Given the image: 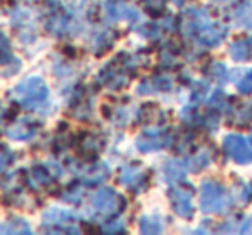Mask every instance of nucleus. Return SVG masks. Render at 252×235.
Returning <instances> with one entry per match:
<instances>
[{
	"instance_id": "nucleus-30",
	"label": "nucleus",
	"mask_w": 252,
	"mask_h": 235,
	"mask_svg": "<svg viewBox=\"0 0 252 235\" xmlns=\"http://www.w3.org/2000/svg\"><path fill=\"white\" fill-rule=\"evenodd\" d=\"M207 105H209L211 109H214V111H218V112L226 111V107H228V95L224 94L223 90H216L213 94V97L207 101Z\"/></svg>"
},
{
	"instance_id": "nucleus-15",
	"label": "nucleus",
	"mask_w": 252,
	"mask_h": 235,
	"mask_svg": "<svg viewBox=\"0 0 252 235\" xmlns=\"http://www.w3.org/2000/svg\"><path fill=\"white\" fill-rule=\"evenodd\" d=\"M226 35H228L226 26L221 25V23H213V21H211L209 25H206L199 33H197L195 38H197V42H199L200 45L211 49V47L220 45V43L226 38Z\"/></svg>"
},
{
	"instance_id": "nucleus-28",
	"label": "nucleus",
	"mask_w": 252,
	"mask_h": 235,
	"mask_svg": "<svg viewBox=\"0 0 252 235\" xmlns=\"http://www.w3.org/2000/svg\"><path fill=\"white\" fill-rule=\"evenodd\" d=\"M138 225H140L142 234H161L162 232V221L159 216H142Z\"/></svg>"
},
{
	"instance_id": "nucleus-19",
	"label": "nucleus",
	"mask_w": 252,
	"mask_h": 235,
	"mask_svg": "<svg viewBox=\"0 0 252 235\" xmlns=\"http://www.w3.org/2000/svg\"><path fill=\"white\" fill-rule=\"evenodd\" d=\"M230 56L237 63H245L252 59V36H245L230 45Z\"/></svg>"
},
{
	"instance_id": "nucleus-1",
	"label": "nucleus",
	"mask_w": 252,
	"mask_h": 235,
	"mask_svg": "<svg viewBox=\"0 0 252 235\" xmlns=\"http://www.w3.org/2000/svg\"><path fill=\"white\" fill-rule=\"evenodd\" d=\"M133 73V63L130 61V56L119 54L118 57H114L111 63L102 67L97 81L98 85H104L111 90H121V88L130 85Z\"/></svg>"
},
{
	"instance_id": "nucleus-35",
	"label": "nucleus",
	"mask_w": 252,
	"mask_h": 235,
	"mask_svg": "<svg viewBox=\"0 0 252 235\" xmlns=\"http://www.w3.org/2000/svg\"><path fill=\"white\" fill-rule=\"evenodd\" d=\"M237 88L240 94H245V95L252 94V69H249L247 73L244 74V78L238 81Z\"/></svg>"
},
{
	"instance_id": "nucleus-21",
	"label": "nucleus",
	"mask_w": 252,
	"mask_h": 235,
	"mask_svg": "<svg viewBox=\"0 0 252 235\" xmlns=\"http://www.w3.org/2000/svg\"><path fill=\"white\" fill-rule=\"evenodd\" d=\"M231 23L237 28L252 30V5L247 2H242L240 5H237L231 12Z\"/></svg>"
},
{
	"instance_id": "nucleus-11",
	"label": "nucleus",
	"mask_w": 252,
	"mask_h": 235,
	"mask_svg": "<svg viewBox=\"0 0 252 235\" xmlns=\"http://www.w3.org/2000/svg\"><path fill=\"white\" fill-rule=\"evenodd\" d=\"M211 23V18H209V12L206 9H190L183 14L182 18V33L183 35H189V36H193L200 32L206 25Z\"/></svg>"
},
{
	"instance_id": "nucleus-17",
	"label": "nucleus",
	"mask_w": 252,
	"mask_h": 235,
	"mask_svg": "<svg viewBox=\"0 0 252 235\" xmlns=\"http://www.w3.org/2000/svg\"><path fill=\"white\" fill-rule=\"evenodd\" d=\"M67 26H69V16L66 14V11L57 2L50 5V14L47 18V30L52 35H63L67 30Z\"/></svg>"
},
{
	"instance_id": "nucleus-9",
	"label": "nucleus",
	"mask_w": 252,
	"mask_h": 235,
	"mask_svg": "<svg viewBox=\"0 0 252 235\" xmlns=\"http://www.w3.org/2000/svg\"><path fill=\"white\" fill-rule=\"evenodd\" d=\"M61 168L54 163L49 165H36L26 173V183L32 187L33 190H42L49 187L56 178L61 176Z\"/></svg>"
},
{
	"instance_id": "nucleus-12",
	"label": "nucleus",
	"mask_w": 252,
	"mask_h": 235,
	"mask_svg": "<svg viewBox=\"0 0 252 235\" xmlns=\"http://www.w3.org/2000/svg\"><path fill=\"white\" fill-rule=\"evenodd\" d=\"M105 145V140L102 135L98 134H92V132H85L80 135V138L76 140V149L78 154L85 159H94L97 158L102 152Z\"/></svg>"
},
{
	"instance_id": "nucleus-14",
	"label": "nucleus",
	"mask_w": 252,
	"mask_h": 235,
	"mask_svg": "<svg viewBox=\"0 0 252 235\" xmlns=\"http://www.w3.org/2000/svg\"><path fill=\"white\" fill-rule=\"evenodd\" d=\"M42 127V123L33 118H25V120L12 121L11 125L5 127V135L11 140H28L33 135L38 132V128Z\"/></svg>"
},
{
	"instance_id": "nucleus-10",
	"label": "nucleus",
	"mask_w": 252,
	"mask_h": 235,
	"mask_svg": "<svg viewBox=\"0 0 252 235\" xmlns=\"http://www.w3.org/2000/svg\"><path fill=\"white\" fill-rule=\"evenodd\" d=\"M171 144H175V138L173 134L162 130L156 132H145L144 135L137 138V149L140 152H154L159 149L171 147Z\"/></svg>"
},
{
	"instance_id": "nucleus-31",
	"label": "nucleus",
	"mask_w": 252,
	"mask_h": 235,
	"mask_svg": "<svg viewBox=\"0 0 252 235\" xmlns=\"http://www.w3.org/2000/svg\"><path fill=\"white\" fill-rule=\"evenodd\" d=\"M142 4L147 9L149 14H152V16L162 14L166 9V0H142Z\"/></svg>"
},
{
	"instance_id": "nucleus-23",
	"label": "nucleus",
	"mask_w": 252,
	"mask_h": 235,
	"mask_svg": "<svg viewBox=\"0 0 252 235\" xmlns=\"http://www.w3.org/2000/svg\"><path fill=\"white\" fill-rule=\"evenodd\" d=\"M116 40V35L112 32H100L95 35L94 42H92V47H94V54L95 56H102L105 54L109 49L112 47Z\"/></svg>"
},
{
	"instance_id": "nucleus-20",
	"label": "nucleus",
	"mask_w": 252,
	"mask_h": 235,
	"mask_svg": "<svg viewBox=\"0 0 252 235\" xmlns=\"http://www.w3.org/2000/svg\"><path fill=\"white\" fill-rule=\"evenodd\" d=\"M109 178V168L104 163H97L92 168H88L87 171L81 176V183L87 187H94V185H100L102 182Z\"/></svg>"
},
{
	"instance_id": "nucleus-5",
	"label": "nucleus",
	"mask_w": 252,
	"mask_h": 235,
	"mask_svg": "<svg viewBox=\"0 0 252 235\" xmlns=\"http://www.w3.org/2000/svg\"><path fill=\"white\" fill-rule=\"evenodd\" d=\"M43 227L47 228V232H52V234H59V232H64V234H78V228L74 225L76 221V216H74L71 211H64L59 209V207H50L43 213L42 216Z\"/></svg>"
},
{
	"instance_id": "nucleus-27",
	"label": "nucleus",
	"mask_w": 252,
	"mask_h": 235,
	"mask_svg": "<svg viewBox=\"0 0 252 235\" xmlns=\"http://www.w3.org/2000/svg\"><path fill=\"white\" fill-rule=\"evenodd\" d=\"M206 74L214 80L216 83H224L228 80V71H226V66H224L221 61H211L206 67Z\"/></svg>"
},
{
	"instance_id": "nucleus-37",
	"label": "nucleus",
	"mask_w": 252,
	"mask_h": 235,
	"mask_svg": "<svg viewBox=\"0 0 252 235\" xmlns=\"http://www.w3.org/2000/svg\"><path fill=\"white\" fill-rule=\"evenodd\" d=\"M193 144V135L192 134H183L182 138L178 140V145H176V152H187Z\"/></svg>"
},
{
	"instance_id": "nucleus-40",
	"label": "nucleus",
	"mask_w": 252,
	"mask_h": 235,
	"mask_svg": "<svg viewBox=\"0 0 252 235\" xmlns=\"http://www.w3.org/2000/svg\"><path fill=\"white\" fill-rule=\"evenodd\" d=\"M249 190H251V196H252V182L249 183Z\"/></svg>"
},
{
	"instance_id": "nucleus-38",
	"label": "nucleus",
	"mask_w": 252,
	"mask_h": 235,
	"mask_svg": "<svg viewBox=\"0 0 252 235\" xmlns=\"http://www.w3.org/2000/svg\"><path fill=\"white\" fill-rule=\"evenodd\" d=\"M102 232H104V234H118V232H125V221H119V220L111 221V223L102 227Z\"/></svg>"
},
{
	"instance_id": "nucleus-4",
	"label": "nucleus",
	"mask_w": 252,
	"mask_h": 235,
	"mask_svg": "<svg viewBox=\"0 0 252 235\" xmlns=\"http://www.w3.org/2000/svg\"><path fill=\"white\" fill-rule=\"evenodd\" d=\"M92 207L97 211L100 216H118L119 213H123L126 207V199L118 194L114 189H104L97 190V192L92 196Z\"/></svg>"
},
{
	"instance_id": "nucleus-39",
	"label": "nucleus",
	"mask_w": 252,
	"mask_h": 235,
	"mask_svg": "<svg viewBox=\"0 0 252 235\" xmlns=\"http://www.w3.org/2000/svg\"><path fill=\"white\" fill-rule=\"evenodd\" d=\"M216 4H226V2H231V0H213Z\"/></svg>"
},
{
	"instance_id": "nucleus-24",
	"label": "nucleus",
	"mask_w": 252,
	"mask_h": 235,
	"mask_svg": "<svg viewBox=\"0 0 252 235\" xmlns=\"http://www.w3.org/2000/svg\"><path fill=\"white\" fill-rule=\"evenodd\" d=\"M0 232L2 234H32V228H30V223L26 220L12 216L2 223Z\"/></svg>"
},
{
	"instance_id": "nucleus-32",
	"label": "nucleus",
	"mask_w": 252,
	"mask_h": 235,
	"mask_svg": "<svg viewBox=\"0 0 252 235\" xmlns=\"http://www.w3.org/2000/svg\"><path fill=\"white\" fill-rule=\"evenodd\" d=\"M193 87L195 88H192V101H195V102L204 101L206 95H207V92H209L207 83L206 81H197V83H193Z\"/></svg>"
},
{
	"instance_id": "nucleus-13",
	"label": "nucleus",
	"mask_w": 252,
	"mask_h": 235,
	"mask_svg": "<svg viewBox=\"0 0 252 235\" xmlns=\"http://www.w3.org/2000/svg\"><path fill=\"white\" fill-rule=\"evenodd\" d=\"M138 123L145 127V132H156L166 123V114L158 104H144L138 111Z\"/></svg>"
},
{
	"instance_id": "nucleus-6",
	"label": "nucleus",
	"mask_w": 252,
	"mask_h": 235,
	"mask_svg": "<svg viewBox=\"0 0 252 235\" xmlns=\"http://www.w3.org/2000/svg\"><path fill=\"white\" fill-rule=\"evenodd\" d=\"M168 199L175 213L183 220H192L193 216V189L190 185H175L168 190Z\"/></svg>"
},
{
	"instance_id": "nucleus-3",
	"label": "nucleus",
	"mask_w": 252,
	"mask_h": 235,
	"mask_svg": "<svg viewBox=\"0 0 252 235\" xmlns=\"http://www.w3.org/2000/svg\"><path fill=\"white\" fill-rule=\"evenodd\" d=\"M230 204V196L223 183L216 180H206L200 187V209L206 214L223 213Z\"/></svg>"
},
{
	"instance_id": "nucleus-29",
	"label": "nucleus",
	"mask_w": 252,
	"mask_h": 235,
	"mask_svg": "<svg viewBox=\"0 0 252 235\" xmlns=\"http://www.w3.org/2000/svg\"><path fill=\"white\" fill-rule=\"evenodd\" d=\"M83 194H85L83 183H81V185H78V183H73V185H69L63 192V199L66 201V202L78 204V202H81V199H83Z\"/></svg>"
},
{
	"instance_id": "nucleus-34",
	"label": "nucleus",
	"mask_w": 252,
	"mask_h": 235,
	"mask_svg": "<svg viewBox=\"0 0 252 235\" xmlns=\"http://www.w3.org/2000/svg\"><path fill=\"white\" fill-rule=\"evenodd\" d=\"M176 54H178V50L173 49V47H164V49L161 50V56H159V59H161V64H166V66H173L176 61Z\"/></svg>"
},
{
	"instance_id": "nucleus-36",
	"label": "nucleus",
	"mask_w": 252,
	"mask_h": 235,
	"mask_svg": "<svg viewBox=\"0 0 252 235\" xmlns=\"http://www.w3.org/2000/svg\"><path fill=\"white\" fill-rule=\"evenodd\" d=\"M11 163H14V152H12L7 145H4V147H2V156H0V168H2V173L7 171Z\"/></svg>"
},
{
	"instance_id": "nucleus-41",
	"label": "nucleus",
	"mask_w": 252,
	"mask_h": 235,
	"mask_svg": "<svg viewBox=\"0 0 252 235\" xmlns=\"http://www.w3.org/2000/svg\"><path fill=\"white\" fill-rule=\"evenodd\" d=\"M249 142H251V145H252V134H251V137H249Z\"/></svg>"
},
{
	"instance_id": "nucleus-26",
	"label": "nucleus",
	"mask_w": 252,
	"mask_h": 235,
	"mask_svg": "<svg viewBox=\"0 0 252 235\" xmlns=\"http://www.w3.org/2000/svg\"><path fill=\"white\" fill-rule=\"evenodd\" d=\"M71 114H73V118H76V120H90L92 116V104L90 101H88L87 97H83L81 95L80 99H74L73 101V105H71Z\"/></svg>"
},
{
	"instance_id": "nucleus-33",
	"label": "nucleus",
	"mask_w": 252,
	"mask_h": 235,
	"mask_svg": "<svg viewBox=\"0 0 252 235\" xmlns=\"http://www.w3.org/2000/svg\"><path fill=\"white\" fill-rule=\"evenodd\" d=\"M140 35L145 36V38L149 40H156L161 36V28H159L158 25H152V23H147V25H144L140 28Z\"/></svg>"
},
{
	"instance_id": "nucleus-25",
	"label": "nucleus",
	"mask_w": 252,
	"mask_h": 235,
	"mask_svg": "<svg viewBox=\"0 0 252 235\" xmlns=\"http://www.w3.org/2000/svg\"><path fill=\"white\" fill-rule=\"evenodd\" d=\"M185 175H187V166L183 163L173 159V161H168L164 165V178L168 182H182L185 178Z\"/></svg>"
},
{
	"instance_id": "nucleus-2",
	"label": "nucleus",
	"mask_w": 252,
	"mask_h": 235,
	"mask_svg": "<svg viewBox=\"0 0 252 235\" xmlns=\"http://www.w3.org/2000/svg\"><path fill=\"white\" fill-rule=\"evenodd\" d=\"M16 104L28 109H42L49 101V88L45 81L38 76H32L28 80L16 85L9 94Z\"/></svg>"
},
{
	"instance_id": "nucleus-16",
	"label": "nucleus",
	"mask_w": 252,
	"mask_h": 235,
	"mask_svg": "<svg viewBox=\"0 0 252 235\" xmlns=\"http://www.w3.org/2000/svg\"><path fill=\"white\" fill-rule=\"evenodd\" d=\"M169 90H173V78L169 74H156L152 78H145L137 88V92L140 95L161 94V92Z\"/></svg>"
},
{
	"instance_id": "nucleus-22",
	"label": "nucleus",
	"mask_w": 252,
	"mask_h": 235,
	"mask_svg": "<svg viewBox=\"0 0 252 235\" xmlns=\"http://www.w3.org/2000/svg\"><path fill=\"white\" fill-rule=\"evenodd\" d=\"M211 161H213V152H211V149H200L197 154H193L192 158H190L189 161V168L192 169L193 173H200L202 169H206L207 166L211 165Z\"/></svg>"
},
{
	"instance_id": "nucleus-7",
	"label": "nucleus",
	"mask_w": 252,
	"mask_h": 235,
	"mask_svg": "<svg viewBox=\"0 0 252 235\" xmlns=\"http://www.w3.org/2000/svg\"><path fill=\"white\" fill-rule=\"evenodd\" d=\"M223 151L230 159H233L237 165H251L252 163V145L245 140L242 135L230 134L223 140Z\"/></svg>"
},
{
	"instance_id": "nucleus-8",
	"label": "nucleus",
	"mask_w": 252,
	"mask_h": 235,
	"mask_svg": "<svg viewBox=\"0 0 252 235\" xmlns=\"http://www.w3.org/2000/svg\"><path fill=\"white\" fill-rule=\"evenodd\" d=\"M119 183L133 194H140L149 187V171L140 165H126L119 173Z\"/></svg>"
},
{
	"instance_id": "nucleus-18",
	"label": "nucleus",
	"mask_w": 252,
	"mask_h": 235,
	"mask_svg": "<svg viewBox=\"0 0 252 235\" xmlns=\"http://www.w3.org/2000/svg\"><path fill=\"white\" fill-rule=\"evenodd\" d=\"M252 123V101L238 102L230 112L231 127H247Z\"/></svg>"
}]
</instances>
